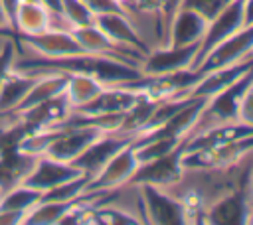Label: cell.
<instances>
[{"label":"cell","instance_id":"1","mask_svg":"<svg viewBox=\"0 0 253 225\" xmlns=\"http://www.w3.org/2000/svg\"><path fill=\"white\" fill-rule=\"evenodd\" d=\"M251 81H253V69L249 73H245L239 81H235L233 85H229L227 89L211 95L206 101V105H204V109H202V112H200L194 128L190 130L188 138L194 136V134H198V132H204L208 128L219 126V124L237 122L239 103H241V97H243L245 89L251 85Z\"/></svg>","mask_w":253,"mask_h":225},{"label":"cell","instance_id":"2","mask_svg":"<svg viewBox=\"0 0 253 225\" xmlns=\"http://www.w3.org/2000/svg\"><path fill=\"white\" fill-rule=\"evenodd\" d=\"M208 225H249L253 223V191L249 182L233 188L217 201H213L206 213Z\"/></svg>","mask_w":253,"mask_h":225},{"label":"cell","instance_id":"3","mask_svg":"<svg viewBox=\"0 0 253 225\" xmlns=\"http://www.w3.org/2000/svg\"><path fill=\"white\" fill-rule=\"evenodd\" d=\"M20 49L26 57H40V59H59L77 53H85L77 39L73 38L71 30H57L49 28L36 36H20Z\"/></svg>","mask_w":253,"mask_h":225},{"label":"cell","instance_id":"4","mask_svg":"<svg viewBox=\"0 0 253 225\" xmlns=\"http://www.w3.org/2000/svg\"><path fill=\"white\" fill-rule=\"evenodd\" d=\"M138 166H140V162H138L134 146L130 142L125 148H121L91 180H87V186H85L83 193H99L101 195L109 189L125 186L132 180Z\"/></svg>","mask_w":253,"mask_h":225},{"label":"cell","instance_id":"5","mask_svg":"<svg viewBox=\"0 0 253 225\" xmlns=\"http://www.w3.org/2000/svg\"><path fill=\"white\" fill-rule=\"evenodd\" d=\"M249 154H253V134L227 144L184 152L182 166L184 168H229L245 160Z\"/></svg>","mask_w":253,"mask_h":225},{"label":"cell","instance_id":"6","mask_svg":"<svg viewBox=\"0 0 253 225\" xmlns=\"http://www.w3.org/2000/svg\"><path fill=\"white\" fill-rule=\"evenodd\" d=\"M138 186H140V193H142L146 223L188 225V211L178 197H174L170 191L156 188V186H148V184H138Z\"/></svg>","mask_w":253,"mask_h":225},{"label":"cell","instance_id":"7","mask_svg":"<svg viewBox=\"0 0 253 225\" xmlns=\"http://www.w3.org/2000/svg\"><path fill=\"white\" fill-rule=\"evenodd\" d=\"M85 176L73 162H61L49 156H38L30 168V172L26 174V178L22 180V184L45 193L65 182H71L75 178Z\"/></svg>","mask_w":253,"mask_h":225},{"label":"cell","instance_id":"8","mask_svg":"<svg viewBox=\"0 0 253 225\" xmlns=\"http://www.w3.org/2000/svg\"><path fill=\"white\" fill-rule=\"evenodd\" d=\"M243 26H245V22H243V0H233L213 20H210L208 30H206V36L200 41V49H198V55H196V61H194L192 69H196L202 63V59L213 47H217L227 38H231L233 34H237Z\"/></svg>","mask_w":253,"mask_h":225},{"label":"cell","instance_id":"9","mask_svg":"<svg viewBox=\"0 0 253 225\" xmlns=\"http://www.w3.org/2000/svg\"><path fill=\"white\" fill-rule=\"evenodd\" d=\"M251 55H253V24L243 26L237 34H233L223 43L213 47L194 71L208 73V71H213V69H221V67L239 63V61H243Z\"/></svg>","mask_w":253,"mask_h":225},{"label":"cell","instance_id":"10","mask_svg":"<svg viewBox=\"0 0 253 225\" xmlns=\"http://www.w3.org/2000/svg\"><path fill=\"white\" fill-rule=\"evenodd\" d=\"M182 158H184V144H180L178 148L170 150L168 154H162L154 160L142 162L132 180L134 184H148V186H156V188H170L172 184H176L184 172L182 166Z\"/></svg>","mask_w":253,"mask_h":225},{"label":"cell","instance_id":"11","mask_svg":"<svg viewBox=\"0 0 253 225\" xmlns=\"http://www.w3.org/2000/svg\"><path fill=\"white\" fill-rule=\"evenodd\" d=\"M198 49H200V43H192L184 47L160 45L146 53L140 65V71L146 77H156V75H166V73H174L180 69H192Z\"/></svg>","mask_w":253,"mask_h":225},{"label":"cell","instance_id":"12","mask_svg":"<svg viewBox=\"0 0 253 225\" xmlns=\"http://www.w3.org/2000/svg\"><path fill=\"white\" fill-rule=\"evenodd\" d=\"M208 24H210V20L204 18L200 12L186 8V6H180L166 24L164 45L184 47V45L200 43L206 36Z\"/></svg>","mask_w":253,"mask_h":225},{"label":"cell","instance_id":"13","mask_svg":"<svg viewBox=\"0 0 253 225\" xmlns=\"http://www.w3.org/2000/svg\"><path fill=\"white\" fill-rule=\"evenodd\" d=\"M132 140H134L132 136H125L119 132H103L89 144V148L73 164L91 180L121 148H125Z\"/></svg>","mask_w":253,"mask_h":225},{"label":"cell","instance_id":"14","mask_svg":"<svg viewBox=\"0 0 253 225\" xmlns=\"http://www.w3.org/2000/svg\"><path fill=\"white\" fill-rule=\"evenodd\" d=\"M95 24L97 28H101L115 43L126 47V49H132L136 53H142L146 55L148 49L146 45L142 43L140 36L136 34L134 26L130 24V20L126 18L125 12H107V14H99L95 16Z\"/></svg>","mask_w":253,"mask_h":225},{"label":"cell","instance_id":"15","mask_svg":"<svg viewBox=\"0 0 253 225\" xmlns=\"http://www.w3.org/2000/svg\"><path fill=\"white\" fill-rule=\"evenodd\" d=\"M51 28V14L40 0H22L16 8L12 32L18 36H36Z\"/></svg>","mask_w":253,"mask_h":225},{"label":"cell","instance_id":"16","mask_svg":"<svg viewBox=\"0 0 253 225\" xmlns=\"http://www.w3.org/2000/svg\"><path fill=\"white\" fill-rule=\"evenodd\" d=\"M107 85L89 73H69L63 89V99L71 111L89 105Z\"/></svg>","mask_w":253,"mask_h":225},{"label":"cell","instance_id":"17","mask_svg":"<svg viewBox=\"0 0 253 225\" xmlns=\"http://www.w3.org/2000/svg\"><path fill=\"white\" fill-rule=\"evenodd\" d=\"M34 79H36L34 75L16 71L14 67L8 71V75L0 83V114L12 112L18 109V105L26 97L30 85L34 83Z\"/></svg>","mask_w":253,"mask_h":225},{"label":"cell","instance_id":"18","mask_svg":"<svg viewBox=\"0 0 253 225\" xmlns=\"http://www.w3.org/2000/svg\"><path fill=\"white\" fill-rule=\"evenodd\" d=\"M79 199V197H77ZM51 201V199H40L24 217V225H59L65 217V213L73 207L77 201Z\"/></svg>","mask_w":253,"mask_h":225},{"label":"cell","instance_id":"19","mask_svg":"<svg viewBox=\"0 0 253 225\" xmlns=\"http://www.w3.org/2000/svg\"><path fill=\"white\" fill-rule=\"evenodd\" d=\"M42 199V191L26 186V184H16L12 188H8L4 193H0V209H8V211H16L20 215L26 217V213Z\"/></svg>","mask_w":253,"mask_h":225},{"label":"cell","instance_id":"20","mask_svg":"<svg viewBox=\"0 0 253 225\" xmlns=\"http://www.w3.org/2000/svg\"><path fill=\"white\" fill-rule=\"evenodd\" d=\"M61 16L71 30L95 22V14L89 10L85 0H61Z\"/></svg>","mask_w":253,"mask_h":225},{"label":"cell","instance_id":"21","mask_svg":"<svg viewBox=\"0 0 253 225\" xmlns=\"http://www.w3.org/2000/svg\"><path fill=\"white\" fill-rule=\"evenodd\" d=\"M233 0H182L180 6H186V8H192L196 12H200L204 18L208 20H213L223 8H227Z\"/></svg>","mask_w":253,"mask_h":225},{"label":"cell","instance_id":"22","mask_svg":"<svg viewBox=\"0 0 253 225\" xmlns=\"http://www.w3.org/2000/svg\"><path fill=\"white\" fill-rule=\"evenodd\" d=\"M237 120L243 122V124H247V126H253V81L245 89V93L241 97L239 111H237Z\"/></svg>","mask_w":253,"mask_h":225},{"label":"cell","instance_id":"23","mask_svg":"<svg viewBox=\"0 0 253 225\" xmlns=\"http://www.w3.org/2000/svg\"><path fill=\"white\" fill-rule=\"evenodd\" d=\"M85 4L95 16L107 14V12H123V6L117 0H85Z\"/></svg>","mask_w":253,"mask_h":225},{"label":"cell","instance_id":"24","mask_svg":"<svg viewBox=\"0 0 253 225\" xmlns=\"http://www.w3.org/2000/svg\"><path fill=\"white\" fill-rule=\"evenodd\" d=\"M0 225H24V215L8 209H0Z\"/></svg>","mask_w":253,"mask_h":225},{"label":"cell","instance_id":"25","mask_svg":"<svg viewBox=\"0 0 253 225\" xmlns=\"http://www.w3.org/2000/svg\"><path fill=\"white\" fill-rule=\"evenodd\" d=\"M180 4H182V0H166V4H164V22L166 24L172 18V14L180 8Z\"/></svg>","mask_w":253,"mask_h":225},{"label":"cell","instance_id":"26","mask_svg":"<svg viewBox=\"0 0 253 225\" xmlns=\"http://www.w3.org/2000/svg\"><path fill=\"white\" fill-rule=\"evenodd\" d=\"M243 22L245 26L253 24V0H243Z\"/></svg>","mask_w":253,"mask_h":225},{"label":"cell","instance_id":"27","mask_svg":"<svg viewBox=\"0 0 253 225\" xmlns=\"http://www.w3.org/2000/svg\"><path fill=\"white\" fill-rule=\"evenodd\" d=\"M0 32H10V28H8V22H6V18H4V12H2V8H0Z\"/></svg>","mask_w":253,"mask_h":225},{"label":"cell","instance_id":"28","mask_svg":"<svg viewBox=\"0 0 253 225\" xmlns=\"http://www.w3.org/2000/svg\"><path fill=\"white\" fill-rule=\"evenodd\" d=\"M249 186H251V191H253V170H251V180H249Z\"/></svg>","mask_w":253,"mask_h":225},{"label":"cell","instance_id":"29","mask_svg":"<svg viewBox=\"0 0 253 225\" xmlns=\"http://www.w3.org/2000/svg\"><path fill=\"white\" fill-rule=\"evenodd\" d=\"M117 2H119V4H123V2H125V0H117Z\"/></svg>","mask_w":253,"mask_h":225}]
</instances>
